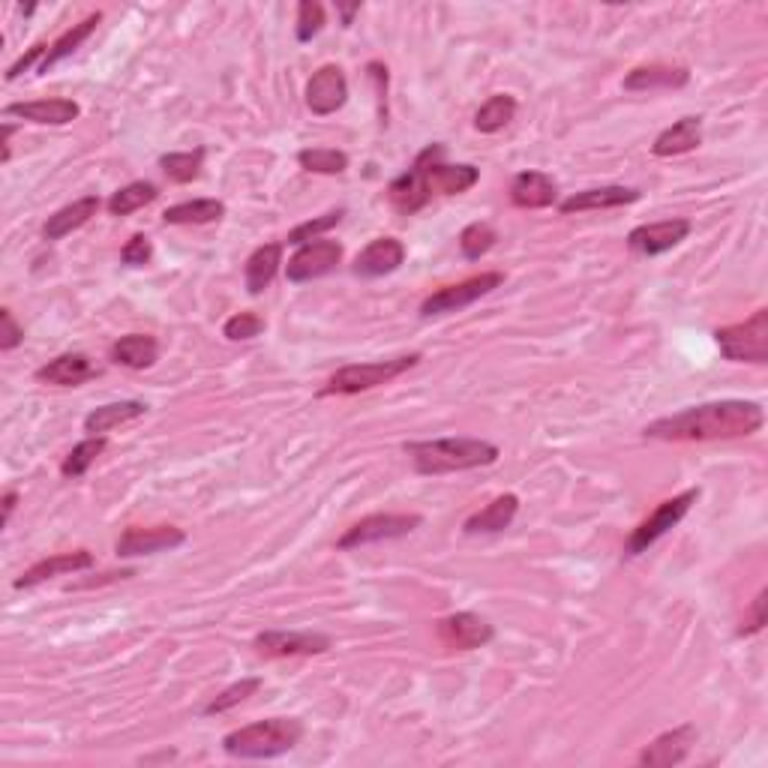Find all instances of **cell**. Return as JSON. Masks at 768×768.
<instances>
[{
	"label": "cell",
	"mask_w": 768,
	"mask_h": 768,
	"mask_svg": "<svg viewBox=\"0 0 768 768\" xmlns=\"http://www.w3.org/2000/svg\"><path fill=\"white\" fill-rule=\"evenodd\" d=\"M762 423H766V411L759 402L717 400L652 420L643 436L657 441H729L748 439L762 430Z\"/></svg>",
	"instance_id": "cell-1"
},
{
	"label": "cell",
	"mask_w": 768,
	"mask_h": 768,
	"mask_svg": "<svg viewBox=\"0 0 768 768\" xmlns=\"http://www.w3.org/2000/svg\"><path fill=\"white\" fill-rule=\"evenodd\" d=\"M402 451L409 453L418 474H451L483 469L502 457L499 444L483 439H423L406 441Z\"/></svg>",
	"instance_id": "cell-2"
},
{
	"label": "cell",
	"mask_w": 768,
	"mask_h": 768,
	"mask_svg": "<svg viewBox=\"0 0 768 768\" xmlns=\"http://www.w3.org/2000/svg\"><path fill=\"white\" fill-rule=\"evenodd\" d=\"M304 738V724L297 717H267L240 727L223 738V750L235 759H274L295 750Z\"/></svg>",
	"instance_id": "cell-3"
},
{
	"label": "cell",
	"mask_w": 768,
	"mask_h": 768,
	"mask_svg": "<svg viewBox=\"0 0 768 768\" xmlns=\"http://www.w3.org/2000/svg\"><path fill=\"white\" fill-rule=\"evenodd\" d=\"M420 363L418 351L411 355H402V358L390 360H369V363H349V367L337 369L328 379V385L318 390V397H355V393H363V390L381 388L388 381L400 379L409 369H414Z\"/></svg>",
	"instance_id": "cell-4"
},
{
	"label": "cell",
	"mask_w": 768,
	"mask_h": 768,
	"mask_svg": "<svg viewBox=\"0 0 768 768\" xmlns=\"http://www.w3.org/2000/svg\"><path fill=\"white\" fill-rule=\"evenodd\" d=\"M697 499H699V487H690V490L678 492V495H673V499H666V502L657 504L655 511L648 513L646 520L631 532V537H627L625 543V555L634 559V555L648 553V546H652V543L661 541L664 534L673 532V529L685 520L687 513H690V508L697 504Z\"/></svg>",
	"instance_id": "cell-5"
},
{
	"label": "cell",
	"mask_w": 768,
	"mask_h": 768,
	"mask_svg": "<svg viewBox=\"0 0 768 768\" xmlns=\"http://www.w3.org/2000/svg\"><path fill=\"white\" fill-rule=\"evenodd\" d=\"M715 339L724 358L736 360V363H768V309H757L754 316L717 328Z\"/></svg>",
	"instance_id": "cell-6"
},
{
	"label": "cell",
	"mask_w": 768,
	"mask_h": 768,
	"mask_svg": "<svg viewBox=\"0 0 768 768\" xmlns=\"http://www.w3.org/2000/svg\"><path fill=\"white\" fill-rule=\"evenodd\" d=\"M499 286H504V274H499V270H487V274L462 279V283H453V286H441L420 304V316L432 318L460 313V309L472 307V304H478L481 297H487Z\"/></svg>",
	"instance_id": "cell-7"
},
{
	"label": "cell",
	"mask_w": 768,
	"mask_h": 768,
	"mask_svg": "<svg viewBox=\"0 0 768 768\" xmlns=\"http://www.w3.org/2000/svg\"><path fill=\"white\" fill-rule=\"evenodd\" d=\"M420 523H423L420 513H369L360 523L346 529V534L337 541V550L349 553V550H360L369 543L397 541V537L414 532Z\"/></svg>",
	"instance_id": "cell-8"
},
{
	"label": "cell",
	"mask_w": 768,
	"mask_h": 768,
	"mask_svg": "<svg viewBox=\"0 0 768 768\" xmlns=\"http://www.w3.org/2000/svg\"><path fill=\"white\" fill-rule=\"evenodd\" d=\"M444 156V144H430L420 151V160H423V175H427V190L430 195H462L469 193L478 181H481V168L472 163H457L448 165L441 163Z\"/></svg>",
	"instance_id": "cell-9"
},
{
	"label": "cell",
	"mask_w": 768,
	"mask_h": 768,
	"mask_svg": "<svg viewBox=\"0 0 768 768\" xmlns=\"http://www.w3.org/2000/svg\"><path fill=\"white\" fill-rule=\"evenodd\" d=\"M339 262H342V244L318 237V240L297 246L295 256L288 258L286 277L288 283H313V279L328 277L330 270H337Z\"/></svg>",
	"instance_id": "cell-10"
},
{
	"label": "cell",
	"mask_w": 768,
	"mask_h": 768,
	"mask_svg": "<svg viewBox=\"0 0 768 768\" xmlns=\"http://www.w3.org/2000/svg\"><path fill=\"white\" fill-rule=\"evenodd\" d=\"M349 103V79L337 63H325L313 72L307 82V109L316 117H328L337 114L342 105Z\"/></svg>",
	"instance_id": "cell-11"
},
{
	"label": "cell",
	"mask_w": 768,
	"mask_h": 768,
	"mask_svg": "<svg viewBox=\"0 0 768 768\" xmlns=\"http://www.w3.org/2000/svg\"><path fill=\"white\" fill-rule=\"evenodd\" d=\"M184 543L186 532L177 529V525H151V529L130 525L117 537V543H114V553H117V559H135V555H154L165 553V550H177Z\"/></svg>",
	"instance_id": "cell-12"
},
{
	"label": "cell",
	"mask_w": 768,
	"mask_h": 768,
	"mask_svg": "<svg viewBox=\"0 0 768 768\" xmlns=\"http://www.w3.org/2000/svg\"><path fill=\"white\" fill-rule=\"evenodd\" d=\"M436 634H439L441 646L457 648V652H474V648L490 646L495 631L478 613H453L436 622Z\"/></svg>",
	"instance_id": "cell-13"
},
{
	"label": "cell",
	"mask_w": 768,
	"mask_h": 768,
	"mask_svg": "<svg viewBox=\"0 0 768 768\" xmlns=\"http://www.w3.org/2000/svg\"><path fill=\"white\" fill-rule=\"evenodd\" d=\"M330 646V636L316 631H265L256 636V652L265 657L325 655Z\"/></svg>",
	"instance_id": "cell-14"
},
{
	"label": "cell",
	"mask_w": 768,
	"mask_h": 768,
	"mask_svg": "<svg viewBox=\"0 0 768 768\" xmlns=\"http://www.w3.org/2000/svg\"><path fill=\"white\" fill-rule=\"evenodd\" d=\"M690 228H694L690 226V219H682V216H676V219H661V223H646V226L631 228L627 246H631L634 253H639V256H664L669 249H676L682 240H687Z\"/></svg>",
	"instance_id": "cell-15"
},
{
	"label": "cell",
	"mask_w": 768,
	"mask_h": 768,
	"mask_svg": "<svg viewBox=\"0 0 768 768\" xmlns=\"http://www.w3.org/2000/svg\"><path fill=\"white\" fill-rule=\"evenodd\" d=\"M697 738L699 733L694 724H682V727L676 729H666V733H661L652 745L643 748V754L636 757V762L648 768L682 766V762L690 757V750H694V745H697Z\"/></svg>",
	"instance_id": "cell-16"
},
{
	"label": "cell",
	"mask_w": 768,
	"mask_h": 768,
	"mask_svg": "<svg viewBox=\"0 0 768 768\" xmlns=\"http://www.w3.org/2000/svg\"><path fill=\"white\" fill-rule=\"evenodd\" d=\"M402 262H406V244L400 237H376L355 256L351 270L360 279H379L400 270Z\"/></svg>",
	"instance_id": "cell-17"
},
{
	"label": "cell",
	"mask_w": 768,
	"mask_h": 768,
	"mask_svg": "<svg viewBox=\"0 0 768 768\" xmlns=\"http://www.w3.org/2000/svg\"><path fill=\"white\" fill-rule=\"evenodd\" d=\"M639 198H643V193L636 186H592V190H583V193L567 195L562 205H559V211L564 216L585 214V211H610V207L636 205Z\"/></svg>",
	"instance_id": "cell-18"
},
{
	"label": "cell",
	"mask_w": 768,
	"mask_h": 768,
	"mask_svg": "<svg viewBox=\"0 0 768 768\" xmlns=\"http://www.w3.org/2000/svg\"><path fill=\"white\" fill-rule=\"evenodd\" d=\"M430 190H427V175H423V160H418L402 172L400 177H393L388 184V202L393 205V211L411 216L423 211L430 205Z\"/></svg>",
	"instance_id": "cell-19"
},
{
	"label": "cell",
	"mask_w": 768,
	"mask_h": 768,
	"mask_svg": "<svg viewBox=\"0 0 768 768\" xmlns=\"http://www.w3.org/2000/svg\"><path fill=\"white\" fill-rule=\"evenodd\" d=\"M82 114V105L66 96L52 100H31V103H10L3 109V117H21V121L40 123V126H66Z\"/></svg>",
	"instance_id": "cell-20"
},
{
	"label": "cell",
	"mask_w": 768,
	"mask_h": 768,
	"mask_svg": "<svg viewBox=\"0 0 768 768\" xmlns=\"http://www.w3.org/2000/svg\"><path fill=\"white\" fill-rule=\"evenodd\" d=\"M96 376H100V367L93 363V358L82 355V351L58 355V358L37 369V381L58 385V388H79V385L96 379Z\"/></svg>",
	"instance_id": "cell-21"
},
{
	"label": "cell",
	"mask_w": 768,
	"mask_h": 768,
	"mask_svg": "<svg viewBox=\"0 0 768 768\" xmlns=\"http://www.w3.org/2000/svg\"><path fill=\"white\" fill-rule=\"evenodd\" d=\"M93 564H96V559H93V553H88V550L58 553L52 555V559H42V562L31 564L12 585H16V588H33V585L49 583V580H54V576L61 574H82V571H91Z\"/></svg>",
	"instance_id": "cell-22"
},
{
	"label": "cell",
	"mask_w": 768,
	"mask_h": 768,
	"mask_svg": "<svg viewBox=\"0 0 768 768\" xmlns=\"http://www.w3.org/2000/svg\"><path fill=\"white\" fill-rule=\"evenodd\" d=\"M559 198V186L543 172H520L511 181V205L520 211H543L553 207Z\"/></svg>",
	"instance_id": "cell-23"
},
{
	"label": "cell",
	"mask_w": 768,
	"mask_h": 768,
	"mask_svg": "<svg viewBox=\"0 0 768 768\" xmlns=\"http://www.w3.org/2000/svg\"><path fill=\"white\" fill-rule=\"evenodd\" d=\"M100 207H103L100 195H82V198H75L72 205L54 211V214L45 219L42 237H45V240H63V237L72 235V232L88 226L93 216L100 214Z\"/></svg>",
	"instance_id": "cell-24"
},
{
	"label": "cell",
	"mask_w": 768,
	"mask_h": 768,
	"mask_svg": "<svg viewBox=\"0 0 768 768\" xmlns=\"http://www.w3.org/2000/svg\"><path fill=\"white\" fill-rule=\"evenodd\" d=\"M703 144V117L699 114H687L682 121H676L673 126H666L664 133L657 135L655 144H652V154L666 160V156H682L697 151Z\"/></svg>",
	"instance_id": "cell-25"
},
{
	"label": "cell",
	"mask_w": 768,
	"mask_h": 768,
	"mask_svg": "<svg viewBox=\"0 0 768 768\" xmlns=\"http://www.w3.org/2000/svg\"><path fill=\"white\" fill-rule=\"evenodd\" d=\"M690 84V70L687 66H669V63H648V66H634L625 75V91H678Z\"/></svg>",
	"instance_id": "cell-26"
},
{
	"label": "cell",
	"mask_w": 768,
	"mask_h": 768,
	"mask_svg": "<svg viewBox=\"0 0 768 768\" xmlns=\"http://www.w3.org/2000/svg\"><path fill=\"white\" fill-rule=\"evenodd\" d=\"M516 511H520V499L513 492H502L495 495L483 511L472 513L465 523H462V532L465 534H499L504 532L508 525L516 520Z\"/></svg>",
	"instance_id": "cell-27"
},
{
	"label": "cell",
	"mask_w": 768,
	"mask_h": 768,
	"mask_svg": "<svg viewBox=\"0 0 768 768\" xmlns=\"http://www.w3.org/2000/svg\"><path fill=\"white\" fill-rule=\"evenodd\" d=\"M279 267H283V244H279V240L262 244L258 249H253L244 265L246 291H249V295H262V291L270 288V283L277 279Z\"/></svg>",
	"instance_id": "cell-28"
},
{
	"label": "cell",
	"mask_w": 768,
	"mask_h": 768,
	"mask_svg": "<svg viewBox=\"0 0 768 768\" xmlns=\"http://www.w3.org/2000/svg\"><path fill=\"white\" fill-rule=\"evenodd\" d=\"M112 360L126 369H151L160 360V342L151 334H126L112 346Z\"/></svg>",
	"instance_id": "cell-29"
},
{
	"label": "cell",
	"mask_w": 768,
	"mask_h": 768,
	"mask_svg": "<svg viewBox=\"0 0 768 768\" xmlns=\"http://www.w3.org/2000/svg\"><path fill=\"white\" fill-rule=\"evenodd\" d=\"M147 414V406L139 400H121L109 402V406H100L93 409L88 418H84V432L88 436H103V432L121 427V423H130V420H139Z\"/></svg>",
	"instance_id": "cell-30"
},
{
	"label": "cell",
	"mask_w": 768,
	"mask_h": 768,
	"mask_svg": "<svg viewBox=\"0 0 768 768\" xmlns=\"http://www.w3.org/2000/svg\"><path fill=\"white\" fill-rule=\"evenodd\" d=\"M226 216V205L216 198H193V202H181L163 211L165 226H207Z\"/></svg>",
	"instance_id": "cell-31"
},
{
	"label": "cell",
	"mask_w": 768,
	"mask_h": 768,
	"mask_svg": "<svg viewBox=\"0 0 768 768\" xmlns=\"http://www.w3.org/2000/svg\"><path fill=\"white\" fill-rule=\"evenodd\" d=\"M100 21H103V12H91L88 19H82L79 24H72L70 31H63L61 37L52 42V49H49V54H45V61H42L37 70L49 72L52 66H58L63 58H70V54L75 52L84 40H91V33L100 28Z\"/></svg>",
	"instance_id": "cell-32"
},
{
	"label": "cell",
	"mask_w": 768,
	"mask_h": 768,
	"mask_svg": "<svg viewBox=\"0 0 768 768\" xmlns=\"http://www.w3.org/2000/svg\"><path fill=\"white\" fill-rule=\"evenodd\" d=\"M516 96H511V93H492L490 100L474 112V130L483 135H492V133H502L504 126L516 117Z\"/></svg>",
	"instance_id": "cell-33"
},
{
	"label": "cell",
	"mask_w": 768,
	"mask_h": 768,
	"mask_svg": "<svg viewBox=\"0 0 768 768\" xmlns=\"http://www.w3.org/2000/svg\"><path fill=\"white\" fill-rule=\"evenodd\" d=\"M156 195H160L156 184H151V181H135V184L121 186V190L105 202V207H109V214L112 216H130L135 214V211L151 205V202H156Z\"/></svg>",
	"instance_id": "cell-34"
},
{
	"label": "cell",
	"mask_w": 768,
	"mask_h": 768,
	"mask_svg": "<svg viewBox=\"0 0 768 768\" xmlns=\"http://www.w3.org/2000/svg\"><path fill=\"white\" fill-rule=\"evenodd\" d=\"M105 448H109L105 436H88V439L79 441V444L63 457L61 474L63 478H72V481L82 478V474H88V469H91L93 462H96V457H103Z\"/></svg>",
	"instance_id": "cell-35"
},
{
	"label": "cell",
	"mask_w": 768,
	"mask_h": 768,
	"mask_svg": "<svg viewBox=\"0 0 768 768\" xmlns=\"http://www.w3.org/2000/svg\"><path fill=\"white\" fill-rule=\"evenodd\" d=\"M160 168L175 184H193L205 168V147H195V151H186V154H163L160 156Z\"/></svg>",
	"instance_id": "cell-36"
},
{
	"label": "cell",
	"mask_w": 768,
	"mask_h": 768,
	"mask_svg": "<svg viewBox=\"0 0 768 768\" xmlns=\"http://www.w3.org/2000/svg\"><path fill=\"white\" fill-rule=\"evenodd\" d=\"M297 163L313 175H342L349 168V154L337 147H307L297 154Z\"/></svg>",
	"instance_id": "cell-37"
},
{
	"label": "cell",
	"mask_w": 768,
	"mask_h": 768,
	"mask_svg": "<svg viewBox=\"0 0 768 768\" xmlns=\"http://www.w3.org/2000/svg\"><path fill=\"white\" fill-rule=\"evenodd\" d=\"M495 240H499V232L490 226V223H472V226H465L460 232V253L465 262H478V258H483L487 253H490L492 246H495Z\"/></svg>",
	"instance_id": "cell-38"
},
{
	"label": "cell",
	"mask_w": 768,
	"mask_h": 768,
	"mask_svg": "<svg viewBox=\"0 0 768 768\" xmlns=\"http://www.w3.org/2000/svg\"><path fill=\"white\" fill-rule=\"evenodd\" d=\"M258 690H262V678H244V682H235V685L226 687L223 694H216V697L202 708V715L205 717L223 715V711H228V708L240 706L244 699L256 697Z\"/></svg>",
	"instance_id": "cell-39"
},
{
	"label": "cell",
	"mask_w": 768,
	"mask_h": 768,
	"mask_svg": "<svg viewBox=\"0 0 768 768\" xmlns=\"http://www.w3.org/2000/svg\"><path fill=\"white\" fill-rule=\"evenodd\" d=\"M342 216H346V207H337V211H328V214L316 216V219H307V223L291 228L286 240L291 246H304L309 240H318L321 235H328L330 228H337L342 223Z\"/></svg>",
	"instance_id": "cell-40"
},
{
	"label": "cell",
	"mask_w": 768,
	"mask_h": 768,
	"mask_svg": "<svg viewBox=\"0 0 768 768\" xmlns=\"http://www.w3.org/2000/svg\"><path fill=\"white\" fill-rule=\"evenodd\" d=\"M325 7L318 0H300L297 3V21H295V37L297 42H313L325 28Z\"/></svg>",
	"instance_id": "cell-41"
},
{
	"label": "cell",
	"mask_w": 768,
	"mask_h": 768,
	"mask_svg": "<svg viewBox=\"0 0 768 768\" xmlns=\"http://www.w3.org/2000/svg\"><path fill=\"white\" fill-rule=\"evenodd\" d=\"M267 321L256 313H235L232 318H226L223 325V337L232 339V342H244V339H256L258 334H265Z\"/></svg>",
	"instance_id": "cell-42"
},
{
	"label": "cell",
	"mask_w": 768,
	"mask_h": 768,
	"mask_svg": "<svg viewBox=\"0 0 768 768\" xmlns=\"http://www.w3.org/2000/svg\"><path fill=\"white\" fill-rule=\"evenodd\" d=\"M154 258V244L147 235H133L121 249V262L126 267H144Z\"/></svg>",
	"instance_id": "cell-43"
},
{
	"label": "cell",
	"mask_w": 768,
	"mask_h": 768,
	"mask_svg": "<svg viewBox=\"0 0 768 768\" xmlns=\"http://www.w3.org/2000/svg\"><path fill=\"white\" fill-rule=\"evenodd\" d=\"M21 342H24V328L16 321L12 309L3 307L0 309V351L7 355V351L19 349Z\"/></svg>",
	"instance_id": "cell-44"
},
{
	"label": "cell",
	"mask_w": 768,
	"mask_h": 768,
	"mask_svg": "<svg viewBox=\"0 0 768 768\" xmlns=\"http://www.w3.org/2000/svg\"><path fill=\"white\" fill-rule=\"evenodd\" d=\"M766 627V588L757 594V601L750 604V610L741 618V627H738V636H750L759 634Z\"/></svg>",
	"instance_id": "cell-45"
},
{
	"label": "cell",
	"mask_w": 768,
	"mask_h": 768,
	"mask_svg": "<svg viewBox=\"0 0 768 768\" xmlns=\"http://www.w3.org/2000/svg\"><path fill=\"white\" fill-rule=\"evenodd\" d=\"M49 49H52V45H49V42H37V45H33L31 52H28V54H21L19 61L12 63L10 70H7V82H16V79H19L21 72L33 70V63H37V61H40V63L45 61V54H49Z\"/></svg>",
	"instance_id": "cell-46"
},
{
	"label": "cell",
	"mask_w": 768,
	"mask_h": 768,
	"mask_svg": "<svg viewBox=\"0 0 768 768\" xmlns=\"http://www.w3.org/2000/svg\"><path fill=\"white\" fill-rule=\"evenodd\" d=\"M16 504H19V490L3 492V525L10 523V516H12V511H16Z\"/></svg>",
	"instance_id": "cell-47"
},
{
	"label": "cell",
	"mask_w": 768,
	"mask_h": 768,
	"mask_svg": "<svg viewBox=\"0 0 768 768\" xmlns=\"http://www.w3.org/2000/svg\"><path fill=\"white\" fill-rule=\"evenodd\" d=\"M339 19H342V28H349L351 21H355V16L360 12V3H351V7H337Z\"/></svg>",
	"instance_id": "cell-48"
}]
</instances>
